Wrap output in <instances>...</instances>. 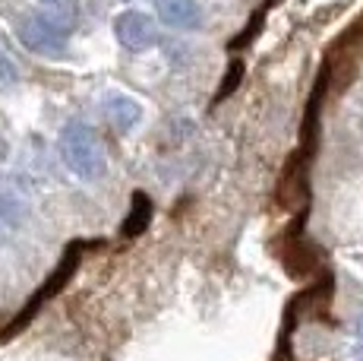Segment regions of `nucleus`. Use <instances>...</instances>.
<instances>
[{
  "label": "nucleus",
  "instance_id": "1",
  "mask_svg": "<svg viewBox=\"0 0 363 361\" xmlns=\"http://www.w3.org/2000/svg\"><path fill=\"white\" fill-rule=\"evenodd\" d=\"M79 10L69 0H51L45 10H38L19 26V41L26 51L38 54V58L60 60L67 54L69 32H73Z\"/></svg>",
  "mask_w": 363,
  "mask_h": 361
},
{
  "label": "nucleus",
  "instance_id": "2",
  "mask_svg": "<svg viewBox=\"0 0 363 361\" xmlns=\"http://www.w3.org/2000/svg\"><path fill=\"white\" fill-rule=\"evenodd\" d=\"M60 156L67 168L82 180H95L108 171V156L92 127L86 121H69L60 134Z\"/></svg>",
  "mask_w": 363,
  "mask_h": 361
},
{
  "label": "nucleus",
  "instance_id": "3",
  "mask_svg": "<svg viewBox=\"0 0 363 361\" xmlns=\"http://www.w3.org/2000/svg\"><path fill=\"white\" fill-rule=\"evenodd\" d=\"M114 38L121 48L133 54L152 51L162 45V29H158V16H149L145 10H123L114 16Z\"/></svg>",
  "mask_w": 363,
  "mask_h": 361
},
{
  "label": "nucleus",
  "instance_id": "4",
  "mask_svg": "<svg viewBox=\"0 0 363 361\" xmlns=\"http://www.w3.org/2000/svg\"><path fill=\"white\" fill-rule=\"evenodd\" d=\"M158 23L167 29H180V32H196L206 26V13L196 0H152Z\"/></svg>",
  "mask_w": 363,
  "mask_h": 361
},
{
  "label": "nucleus",
  "instance_id": "5",
  "mask_svg": "<svg viewBox=\"0 0 363 361\" xmlns=\"http://www.w3.org/2000/svg\"><path fill=\"white\" fill-rule=\"evenodd\" d=\"M101 111L108 114V121L114 124V130L130 134L139 121H143V105L127 92H108L101 99Z\"/></svg>",
  "mask_w": 363,
  "mask_h": 361
},
{
  "label": "nucleus",
  "instance_id": "6",
  "mask_svg": "<svg viewBox=\"0 0 363 361\" xmlns=\"http://www.w3.org/2000/svg\"><path fill=\"white\" fill-rule=\"evenodd\" d=\"M149 222H152V200L145 197L143 190H136L133 193L127 219H123V225H121V235L123 238H139V235L149 228Z\"/></svg>",
  "mask_w": 363,
  "mask_h": 361
},
{
  "label": "nucleus",
  "instance_id": "7",
  "mask_svg": "<svg viewBox=\"0 0 363 361\" xmlns=\"http://www.w3.org/2000/svg\"><path fill=\"white\" fill-rule=\"evenodd\" d=\"M240 80H243V64H240V60H234L231 70H228V76L221 80V89H218V95H215V102L228 99V95H231L234 89H237V82H240Z\"/></svg>",
  "mask_w": 363,
  "mask_h": 361
},
{
  "label": "nucleus",
  "instance_id": "8",
  "mask_svg": "<svg viewBox=\"0 0 363 361\" xmlns=\"http://www.w3.org/2000/svg\"><path fill=\"white\" fill-rule=\"evenodd\" d=\"M19 80V70L13 64V58L6 51H0V86H13Z\"/></svg>",
  "mask_w": 363,
  "mask_h": 361
},
{
  "label": "nucleus",
  "instance_id": "9",
  "mask_svg": "<svg viewBox=\"0 0 363 361\" xmlns=\"http://www.w3.org/2000/svg\"><path fill=\"white\" fill-rule=\"evenodd\" d=\"M357 336L363 339V317H360V320H357Z\"/></svg>",
  "mask_w": 363,
  "mask_h": 361
},
{
  "label": "nucleus",
  "instance_id": "10",
  "mask_svg": "<svg viewBox=\"0 0 363 361\" xmlns=\"http://www.w3.org/2000/svg\"><path fill=\"white\" fill-rule=\"evenodd\" d=\"M45 4H51V0H45Z\"/></svg>",
  "mask_w": 363,
  "mask_h": 361
}]
</instances>
